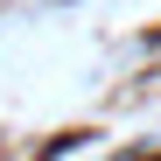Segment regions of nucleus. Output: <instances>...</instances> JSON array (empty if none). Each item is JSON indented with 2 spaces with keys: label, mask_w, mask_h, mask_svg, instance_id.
I'll use <instances>...</instances> for the list:
<instances>
[]
</instances>
